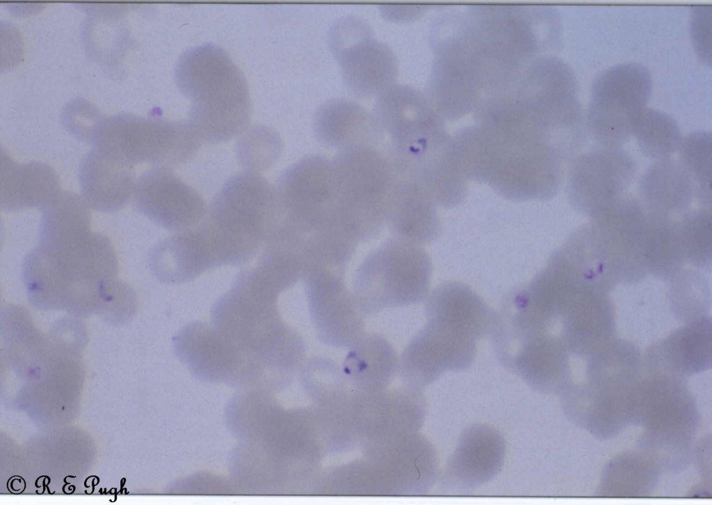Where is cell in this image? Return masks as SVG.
<instances>
[{
  "mask_svg": "<svg viewBox=\"0 0 712 505\" xmlns=\"http://www.w3.org/2000/svg\"><path fill=\"white\" fill-rule=\"evenodd\" d=\"M42 212L38 244L23 263L30 303L40 310L111 320L124 307L131 288L117 279L110 240L90 230V208L62 199Z\"/></svg>",
  "mask_w": 712,
  "mask_h": 505,
  "instance_id": "6da1fadb",
  "label": "cell"
},
{
  "mask_svg": "<svg viewBox=\"0 0 712 505\" xmlns=\"http://www.w3.org/2000/svg\"><path fill=\"white\" fill-rule=\"evenodd\" d=\"M175 74L191 101L188 124L201 140L225 141L246 129L251 115L248 85L224 50L213 44L191 49L179 58Z\"/></svg>",
  "mask_w": 712,
  "mask_h": 505,
  "instance_id": "7a4b0ae2",
  "label": "cell"
},
{
  "mask_svg": "<svg viewBox=\"0 0 712 505\" xmlns=\"http://www.w3.org/2000/svg\"><path fill=\"white\" fill-rule=\"evenodd\" d=\"M280 292L254 267L245 270L213 304L211 324L241 357L266 358L277 351L293 331L283 322L277 308Z\"/></svg>",
  "mask_w": 712,
  "mask_h": 505,
  "instance_id": "3957f363",
  "label": "cell"
},
{
  "mask_svg": "<svg viewBox=\"0 0 712 505\" xmlns=\"http://www.w3.org/2000/svg\"><path fill=\"white\" fill-rule=\"evenodd\" d=\"M280 220L275 188L258 172L231 176L215 195L205 220L232 265L248 262Z\"/></svg>",
  "mask_w": 712,
  "mask_h": 505,
  "instance_id": "277c9868",
  "label": "cell"
},
{
  "mask_svg": "<svg viewBox=\"0 0 712 505\" xmlns=\"http://www.w3.org/2000/svg\"><path fill=\"white\" fill-rule=\"evenodd\" d=\"M332 164L343 227L355 241L372 238L387 220L394 165L372 146L341 150Z\"/></svg>",
  "mask_w": 712,
  "mask_h": 505,
  "instance_id": "5b68a950",
  "label": "cell"
},
{
  "mask_svg": "<svg viewBox=\"0 0 712 505\" xmlns=\"http://www.w3.org/2000/svg\"><path fill=\"white\" fill-rule=\"evenodd\" d=\"M431 265L421 245L390 240L369 255L356 272L354 295L364 313L421 301L428 290Z\"/></svg>",
  "mask_w": 712,
  "mask_h": 505,
  "instance_id": "8992f818",
  "label": "cell"
},
{
  "mask_svg": "<svg viewBox=\"0 0 712 505\" xmlns=\"http://www.w3.org/2000/svg\"><path fill=\"white\" fill-rule=\"evenodd\" d=\"M97 149L133 168L140 163L171 167L188 161L200 139L187 124L160 119L116 117L100 123Z\"/></svg>",
  "mask_w": 712,
  "mask_h": 505,
  "instance_id": "52a82bcc",
  "label": "cell"
},
{
  "mask_svg": "<svg viewBox=\"0 0 712 505\" xmlns=\"http://www.w3.org/2000/svg\"><path fill=\"white\" fill-rule=\"evenodd\" d=\"M652 88L649 70L638 63L615 65L599 75L591 88L585 127L602 147H620L647 107Z\"/></svg>",
  "mask_w": 712,
  "mask_h": 505,
  "instance_id": "ba28073f",
  "label": "cell"
},
{
  "mask_svg": "<svg viewBox=\"0 0 712 505\" xmlns=\"http://www.w3.org/2000/svg\"><path fill=\"white\" fill-rule=\"evenodd\" d=\"M329 42L343 81L355 94L378 96L395 84L398 65L394 54L373 38L362 19L346 17L337 20L330 29Z\"/></svg>",
  "mask_w": 712,
  "mask_h": 505,
  "instance_id": "9c48e42d",
  "label": "cell"
},
{
  "mask_svg": "<svg viewBox=\"0 0 712 505\" xmlns=\"http://www.w3.org/2000/svg\"><path fill=\"white\" fill-rule=\"evenodd\" d=\"M285 220L298 225H339L338 197L332 162L311 156L287 167L275 188Z\"/></svg>",
  "mask_w": 712,
  "mask_h": 505,
  "instance_id": "30bf717a",
  "label": "cell"
},
{
  "mask_svg": "<svg viewBox=\"0 0 712 505\" xmlns=\"http://www.w3.org/2000/svg\"><path fill=\"white\" fill-rule=\"evenodd\" d=\"M636 163L620 147H601L575 158L568 174L572 204L594 217L623 197L633 181Z\"/></svg>",
  "mask_w": 712,
  "mask_h": 505,
  "instance_id": "8fae6325",
  "label": "cell"
},
{
  "mask_svg": "<svg viewBox=\"0 0 712 505\" xmlns=\"http://www.w3.org/2000/svg\"><path fill=\"white\" fill-rule=\"evenodd\" d=\"M136 209L159 226L172 231L197 226L209 210L202 197L170 167L154 166L136 179Z\"/></svg>",
  "mask_w": 712,
  "mask_h": 505,
  "instance_id": "7c38bea8",
  "label": "cell"
},
{
  "mask_svg": "<svg viewBox=\"0 0 712 505\" xmlns=\"http://www.w3.org/2000/svg\"><path fill=\"white\" fill-rule=\"evenodd\" d=\"M303 277L309 311L317 336L332 345L353 344L363 335L364 313L340 274L317 271Z\"/></svg>",
  "mask_w": 712,
  "mask_h": 505,
  "instance_id": "4fadbf2b",
  "label": "cell"
},
{
  "mask_svg": "<svg viewBox=\"0 0 712 505\" xmlns=\"http://www.w3.org/2000/svg\"><path fill=\"white\" fill-rule=\"evenodd\" d=\"M377 97L374 116L391 147L410 144L436 128L430 108L414 89L394 84Z\"/></svg>",
  "mask_w": 712,
  "mask_h": 505,
  "instance_id": "5bb4252c",
  "label": "cell"
},
{
  "mask_svg": "<svg viewBox=\"0 0 712 505\" xmlns=\"http://www.w3.org/2000/svg\"><path fill=\"white\" fill-rule=\"evenodd\" d=\"M436 202L417 181L396 178L388 205L386 222L398 238L421 245L437 234Z\"/></svg>",
  "mask_w": 712,
  "mask_h": 505,
  "instance_id": "9a60e30c",
  "label": "cell"
},
{
  "mask_svg": "<svg viewBox=\"0 0 712 505\" xmlns=\"http://www.w3.org/2000/svg\"><path fill=\"white\" fill-rule=\"evenodd\" d=\"M79 181L82 197L89 206L102 212H115L133 197L134 171L96 149L81 162Z\"/></svg>",
  "mask_w": 712,
  "mask_h": 505,
  "instance_id": "2e32d148",
  "label": "cell"
},
{
  "mask_svg": "<svg viewBox=\"0 0 712 505\" xmlns=\"http://www.w3.org/2000/svg\"><path fill=\"white\" fill-rule=\"evenodd\" d=\"M314 128L322 143L341 150L371 146L381 132L374 115L355 102L343 99L323 104L315 114Z\"/></svg>",
  "mask_w": 712,
  "mask_h": 505,
  "instance_id": "e0dca14e",
  "label": "cell"
},
{
  "mask_svg": "<svg viewBox=\"0 0 712 505\" xmlns=\"http://www.w3.org/2000/svg\"><path fill=\"white\" fill-rule=\"evenodd\" d=\"M639 199L648 213L679 217L695 197V185L679 161L656 160L639 183Z\"/></svg>",
  "mask_w": 712,
  "mask_h": 505,
  "instance_id": "ac0fdd59",
  "label": "cell"
},
{
  "mask_svg": "<svg viewBox=\"0 0 712 505\" xmlns=\"http://www.w3.org/2000/svg\"><path fill=\"white\" fill-rule=\"evenodd\" d=\"M504 453L503 439L496 429L485 424L474 425L461 436L449 470L462 484L482 485L500 470Z\"/></svg>",
  "mask_w": 712,
  "mask_h": 505,
  "instance_id": "d6986e66",
  "label": "cell"
},
{
  "mask_svg": "<svg viewBox=\"0 0 712 505\" xmlns=\"http://www.w3.org/2000/svg\"><path fill=\"white\" fill-rule=\"evenodd\" d=\"M149 266L162 282H188L214 268L212 259L196 227L175 233L156 245Z\"/></svg>",
  "mask_w": 712,
  "mask_h": 505,
  "instance_id": "ffe728a7",
  "label": "cell"
},
{
  "mask_svg": "<svg viewBox=\"0 0 712 505\" xmlns=\"http://www.w3.org/2000/svg\"><path fill=\"white\" fill-rule=\"evenodd\" d=\"M60 191L55 171L48 165H18L6 160L1 169V207L6 210L44 208Z\"/></svg>",
  "mask_w": 712,
  "mask_h": 505,
  "instance_id": "44dd1931",
  "label": "cell"
},
{
  "mask_svg": "<svg viewBox=\"0 0 712 505\" xmlns=\"http://www.w3.org/2000/svg\"><path fill=\"white\" fill-rule=\"evenodd\" d=\"M633 135L642 154L656 161L670 158L682 140L679 127L672 117L647 107L638 120Z\"/></svg>",
  "mask_w": 712,
  "mask_h": 505,
  "instance_id": "7402d4cb",
  "label": "cell"
},
{
  "mask_svg": "<svg viewBox=\"0 0 712 505\" xmlns=\"http://www.w3.org/2000/svg\"><path fill=\"white\" fill-rule=\"evenodd\" d=\"M679 162L695 185V197L702 208L711 209V135L695 132L682 138Z\"/></svg>",
  "mask_w": 712,
  "mask_h": 505,
  "instance_id": "603a6c76",
  "label": "cell"
},
{
  "mask_svg": "<svg viewBox=\"0 0 712 505\" xmlns=\"http://www.w3.org/2000/svg\"><path fill=\"white\" fill-rule=\"evenodd\" d=\"M711 228L709 209L688 210L678 217L681 253L695 263H706L710 258Z\"/></svg>",
  "mask_w": 712,
  "mask_h": 505,
  "instance_id": "cb8c5ba5",
  "label": "cell"
},
{
  "mask_svg": "<svg viewBox=\"0 0 712 505\" xmlns=\"http://www.w3.org/2000/svg\"><path fill=\"white\" fill-rule=\"evenodd\" d=\"M241 144V163L249 171L257 172L269 168L280 151V140L275 133L267 140H253L251 135Z\"/></svg>",
  "mask_w": 712,
  "mask_h": 505,
  "instance_id": "d4e9b609",
  "label": "cell"
}]
</instances>
